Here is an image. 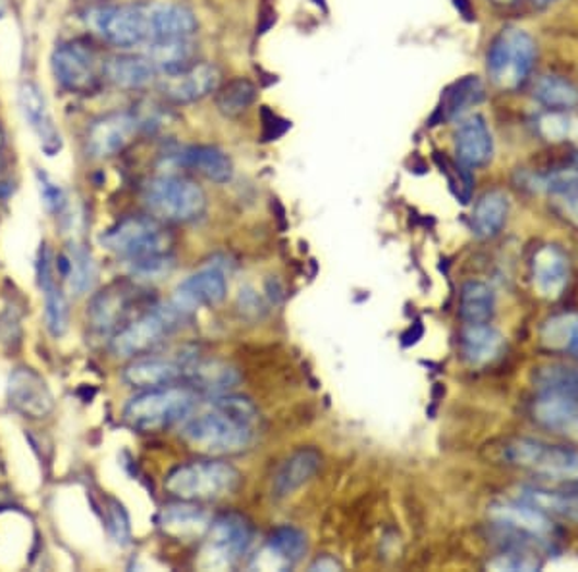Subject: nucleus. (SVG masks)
I'll return each instance as SVG.
<instances>
[{
    "instance_id": "1",
    "label": "nucleus",
    "mask_w": 578,
    "mask_h": 572,
    "mask_svg": "<svg viewBox=\"0 0 578 572\" xmlns=\"http://www.w3.org/2000/svg\"><path fill=\"white\" fill-rule=\"evenodd\" d=\"M85 20L101 39L120 49H135L158 39L191 37L199 27L196 14L174 2L97 7L87 12Z\"/></svg>"
},
{
    "instance_id": "2",
    "label": "nucleus",
    "mask_w": 578,
    "mask_h": 572,
    "mask_svg": "<svg viewBox=\"0 0 578 572\" xmlns=\"http://www.w3.org/2000/svg\"><path fill=\"white\" fill-rule=\"evenodd\" d=\"M259 410L244 395H214L184 420L181 438L191 450L209 457L239 455L251 448Z\"/></svg>"
},
{
    "instance_id": "3",
    "label": "nucleus",
    "mask_w": 578,
    "mask_h": 572,
    "mask_svg": "<svg viewBox=\"0 0 578 572\" xmlns=\"http://www.w3.org/2000/svg\"><path fill=\"white\" fill-rule=\"evenodd\" d=\"M199 393L191 385H163L141 390L126 405L123 422L135 432H164L166 428L184 422L197 409Z\"/></svg>"
},
{
    "instance_id": "4",
    "label": "nucleus",
    "mask_w": 578,
    "mask_h": 572,
    "mask_svg": "<svg viewBox=\"0 0 578 572\" xmlns=\"http://www.w3.org/2000/svg\"><path fill=\"white\" fill-rule=\"evenodd\" d=\"M241 484L236 466L221 458L179 465L164 478V490L172 498L191 503H207L228 498Z\"/></svg>"
},
{
    "instance_id": "5",
    "label": "nucleus",
    "mask_w": 578,
    "mask_h": 572,
    "mask_svg": "<svg viewBox=\"0 0 578 572\" xmlns=\"http://www.w3.org/2000/svg\"><path fill=\"white\" fill-rule=\"evenodd\" d=\"M101 243L130 266L170 257L174 238L153 216H128L106 229Z\"/></svg>"
},
{
    "instance_id": "6",
    "label": "nucleus",
    "mask_w": 578,
    "mask_h": 572,
    "mask_svg": "<svg viewBox=\"0 0 578 572\" xmlns=\"http://www.w3.org/2000/svg\"><path fill=\"white\" fill-rule=\"evenodd\" d=\"M186 319L188 317L172 301L151 305L148 311L138 314L110 337L108 349L120 359H135L148 355L163 345Z\"/></svg>"
},
{
    "instance_id": "7",
    "label": "nucleus",
    "mask_w": 578,
    "mask_h": 572,
    "mask_svg": "<svg viewBox=\"0 0 578 572\" xmlns=\"http://www.w3.org/2000/svg\"><path fill=\"white\" fill-rule=\"evenodd\" d=\"M143 203L156 221L188 224L203 216L207 195L196 181L181 176H158L143 189Z\"/></svg>"
},
{
    "instance_id": "8",
    "label": "nucleus",
    "mask_w": 578,
    "mask_h": 572,
    "mask_svg": "<svg viewBox=\"0 0 578 572\" xmlns=\"http://www.w3.org/2000/svg\"><path fill=\"white\" fill-rule=\"evenodd\" d=\"M155 302H145V291L138 284L118 279L93 295L87 307V327L97 339H108L130 320L148 311Z\"/></svg>"
},
{
    "instance_id": "9",
    "label": "nucleus",
    "mask_w": 578,
    "mask_h": 572,
    "mask_svg": "<svg viewBox=\"0 0 578 572\" xmlns=\"http://www.w3.org/2000/svg\"><path fill=\"white\" fill-rule=\"evenodd\" d=\"M536 60V43L519 27L497 33L488 52V74L497 90L515 91L529 80Z\"/></svg>"
},
{
    "instance_id": "10",
    "label": "nucleus",
    "mask_w": 578,
    "mask_h": 572,
    "mask_svg": "<svg viewBox=\"0 0 578 572\" xmlns=\"http://www.w3.org/2000/svg\"><path fill=\"white\" fill-rule=\"evenodd\" d=\"M504 457L509 465L546 478L578 480V451L570 448L519 438L505 445Z\"/></svg>"
},
{
    "instance_id": "11",
    "label": "nucleus",
    "mask_w": 578,
    "mask_h": 572,
    "mask_svg": "<svg viewBox=\"0 0 578 572\" xmlns=\"http://www.w3.org/2000/svg\"><path fill=\"white\" fill-rule=\"evenodd\" d=\"M252 544V526L239 513H222L211 523L203 549V567L226 571L239 563Z\"/></svg>"
},
{
    "instance_id": "12",
    "label": "nucleus",
    "mask_w": 578,
    "mask_h": 572,
    "mask_svg": "<svg viewBox=\"0 0 578 572\" xmlns=\"http://www.w3.org/2000/svg\"><path fill=\"white\" fill-rule=\"evenodd\" d=\"M197 351L191 347H181L170 355H155L148 353L130 360L123 368L122 380L135 390H153L163 385L178 384L186 380L191 367L196 365Z\"/></svg>"
},
{
    "instance_id": "13",
    "label": "nucleus",
    "mask_w": 578,
    "mask_h": 572,
    "mask_svg": "<svg viewBox=\"0 0 578 572\" xmlns=\"http://www.w3.org/2000/svg\"><path fill=\"white\" fill-rule=\"evenodd\" d=\"M52 74L70 93H93L101 83V65L93 50L83 43H66L52 52Z\"/></svg>"
},
{
    "instance_id": "14",
    "label": "nucleus",
    "mask_w": 578,
    "mask_h": 572,
    "mask_svg": "<svg viewBox=\"0 0 578 572\" xmlns=\"http://www.w3.org/2000/svg\"><path fill=\"white\" fill-rule=\"evenodd\" d=\"M163 97L176 105H188L211 95L221 85V70L214 64H188L156 80Z\"/></svg>"
},
{
    "instance_id": "15",
    "label": "nucleus",
    "mask_w": 578,
    "mask_h": 572,
    "mask_svg": "<svg viewBox=\"0 0 578 572\" xmlns=\"http://www.w3.org/2000/svg\"><path fill=\"white\" fill-rule=\"evenodd\" d=\"M7 400L17 415L30 420H43L55 410V397L39 372L17 367L10 372Z\"/></svg>"
},
{
    "instance_id": "16",
    "label": "nucleus",
    "mask_w": 578,
    "mask_h": 572,
    "mask_svg": "<svg viewBox=\"0 0 578 572\" xmlns=\"http://www.w3.org/2000/svg\"><path fill=\"white\" fill-rule=\"evenodd\" d=\"M488 515L492 523H496L502 531L514 532L529 540L538 541L540 546H546L547 541L554 540L555 528L552 519L521 499L494 503L489 505Z\"/></svg>"
},
{
    "instance_id": "17",
    "label": "nucleus",
    "mask_w": 578,
    "mask_h": 572,
    "mask_svg": "<svg viewBox=\"0 0 578 572\" xmlns=\"http://www.w3.org/2000/svg\"><path fill=\"white\" fill-rule=\"evenodd\" d=\"M226 294H228L226 274L221 266L209 264L184 279L176 287L170 301L189 319L199 309L214 307L224 301Z\"/></svg>"
},
{
    "instance_id": "18",
    "label": "nucleus",
    "mask_w": 578,
    "mask_h": 572,
    "mask_svg": "<svg viewBox=\"0 0 578 572\" xmlns=\"http://www.w3.org/2000/svg\"><path fill=\"white\" fill-rule=\"evenodd\" d=\"M138 116L131 112H115L105 116L87 131V153L93 158H110L120 155L138 135Z\"/></svg>"
},
{
    "instance_id": "19",
    "label": "nucleus",
    "mask_w": 578,
    "mask_h": 572,
    "mask_svg": "<svg viewBox=\"0 0 578 572\" xmlns=\"http://www.w3.org/2000/svg\"><path fill=\"white\" fill-rule=\"evenodd\" d=\"M17 100H20V108H22L25 122L42 143L43 153L47 156L58 155V151L62 148V138H60V131L57 130L55 120L50 116L47 98L39 90V85L32 82L24 83L20 87Z\"/></svg>"
},
{
    "instance_id": "20",
    "label": "nucleus",
    "mask_w": 578,
    "mask_h": 572,
    "mask_svg": "<svg viewBox=\"0 0 578 572\" xmlns=\"http://www.w3.org/2000/svg\"><path fill=\"white\" fill-rule=\"evenodd\" d=\"M307 551V538L299 528L280 526L270 534L264 548L252 559L251 569L285 571L294 567Z\"/></svg>"
},
{
    "instance_id": "21",
    "label": "nucleus",
    "mask_w": 578,
    "mask_h": 572,
    "mask_svg": "<svg viewBox=\"0 0 578 572\" xmlns=\"http://www.w3.org/2000/svg\"><path fill=\"white\" fill-rule=\"evenodd\" d=\"M532 282L538 294L546 299L562 297L569 284V257L557 246H544L536 249L532 259Z\"/></svg>"
},
{
    "instance_id": "22",
    "label": "nucleus",
    "mask_w": 578,
    "mask_h": 572,
    "mask_svg": "<svg viewBox=\"0 0 578 572\" xmlns=\"http://www.w3.org/2000/svg\"><path fill=\"white\" fill-rule=\"evenodd\" d=\"M211 516L191 501H179L164 508L158 515V528L174 540L193 541L207 536Z\"/></svg>"
},
{
    "instance_id": "23",
    "label": "nucleus",
    "mask_w": 578,
    "mask_h": 572,
    "mask_svg": "<svg viewBox=\"0 0 578 572\" xmlns=\"http://www.w3.org/2000/svg\"><path fill=\"white\" fill-rule=\"evenodd\" d=\"M456 153L467 168H481L492 160L494 141L482 116H471L457 128Z\"/></svg>"
},
{
    "instance_id": "24",
    "label": "nucleus",
    "mask_w": 578,
    "mask_h": 572,
    "mask_svg": "<svg viewBox=\"0 0 578 572\" xmlns=\"http://www.w3.org/2000/svg\"><path fill=\"white\" fill-rule=\"evenodd\" d=\"M532 417L547 430L578 440L577 400L557 393H540V397L532 405Z\"/></svg>"
},
{
    "instance_id": "25",
    "label": "nucleus",
    "mask_w": 578,
    "mask_h": 572,
    "mask_svg": "<svg viewBox=\"0 0 578 572\" xmlns=\"http://www.w3.org/2000/svg\"><path fill=\"white\" fill-rule=\"evenodd\" d=\"M322 465V457L317 450H299L294 455L285 458L284 463L274 475L272 482V493L274 498H287L294 491L299 490L303 484L309 482L312 476L317 475L318 468Z\"/></svg>"
},
{
    "instance_id": "26",
    "label": "nucleus",
    "mask_w": 578,
    "mask_h": 572,
    "mask_svg": "<svg viewBox=\"0 0 578 572\" xmlns=\"http://www.w3.org/2000/svg\"><path fill=\"white\" fill-rule=\"evenodd\" d=\"M239 372L224 360L197 359L196 365L189 370L186 382L191 385L199 395H224L229 393L239 384Z\"/></svg>"
},
{
    "instance_id": "27",
    "label": "nucleus",
    "mask_w": 578,
    "mask_h": 572,
    "mask_svg": "<svg viewBox=\"0 0 578 572\" xmlns=\"http://www.w3.org/2000/svg\"><path fill=\"white\" fill-rule=\"evenodd\" d=\"M105 75L122 90H143L161 78V72L148 57L120 55L105 64Z\"/></svg>"
},
{
    "instance_id": "28",
    "label": "nucleus",
    "mask_w": 578,
    "mask_h": 572,
    "mask_svg": "<svg viewBox=\"0 0 578 572\" xmlns=\"http://www.w3.org/2000/svg\"><path fill=\"white\" fill-rule=\"evenodd\" d=\"M504 351V335L489 324H464L461 355L471 367H484Z\"/></svg>"
},
{
    "instance_id": "29",
    "label": "nucleus",
    "mask_w": 578,
    "mask_h": 572,
    "mask_svg": "<svg viewBox=\"0 0 578 572\" xmlns=\"http://www.w3.org/2000/svg\"><path fill=\"white\" fill-rule=\"evenodd\" d=\"M519 499L544 515L555 516L569 523H578V491L546 490L534 486H522Z\"/></svg>"
},
{
    "instance_id": "30",
    "label": "nucleus",
    "mask_w": 578,
    "mask_h": 572,
    "mask_svg": "<svg viewBox=\"0 0 578 572\" xmlns=\"http://www.w3.org/2000/svg\"><path fill=\"white\" fill-rule=\"evenodd\" d=\"M540 344L552 353L578 360V312L554 314L540 327Z\"/></svg>"
},
{
    "instance_id": "31",
    "label": "nucleus",
    "mask_w": 578,
    "mask_h": 572,
    "mask_svg": "<svg viewBox=\"0 0 578 572\" xmlns=\"http://www.w3.org/2000/svg\"><path fill=\"white\" fill-rule=\"evenodd\" d=\"M178 160L214 183H228L234 176L232 158L221 148L211 145L186 148L184 153H179Z\"/></svg>"
},
{
    "instance_id": "32",
    "label": "nucleus",
    "mask_w": 578,
    "mask_h": 572,
    "mask_svg": "<svg viewBox=\"0 0 578 572\" xmlns=\"http://www.w3.org/2000/svg\"><path fill=\"white\" fill-rule=\"evenodd\" d=\"M482 98H484V85L481 80L476 75H467L444 91L440 107L436 110L434 120H440V122L457 120L469 108L479 105Z\"/></svg>"
},
{
    "instance_id": "33",
    "label": "nucleus",
    "mask_w": 578,
    "mask_h": 572,
    "mask_svg": "<svg viewBox=\"0 0 578 572\" xmlns=\"http://www.w3.org/2000/svg\"><path fill=\"white\" fill-rule=\"evenodd\" d=\"M58 272L62 274V278L68 282V287L74 295L87 294L95 284V278H97V269H95L93 257L80 243H72L68 247V251L60 257Z\"/></svg>"
},
{
    "instance_id": "34",
    "label": "nucleus",
    "mask_w": 578,
    "mask_h": 572,
    "mask_svg": "<svg viewBox=\"0 0 578 572\" xmlns=\"http://www.w3.org/2000/svg\"><path fill=\"white\" fill-rule=\"evenodd\" d=\"M509 214V199L504 191L492 189L479 199L473 211L474 234L481 239L496 238Z\"/></svg>"
},
{
    "instance_id": "35",
    "label": "nucleus",
    "mask_w": 578,
    "mask_h": 572,
    "mask_svg": "<svg viewBox=\"0 0 578 572\" xmlns=\"http://www.w3.org/2000/svg\"><path fill=\"white\" fill-rule=\"evenodd\" d=\"M496 312V294L494 289L479 282L471 279L461 287V299H459V314L464 324H489Z\"/></svg>"
},
{
    "instance_id": "36",
    "label": "nucleus",
    "mask_w": 578,
    "mask_h": 572,
    "mask_svg": "<svg viewBox=\"0 0 578 572\" xmlns=\"http://www.w3.org/2000/svg\"><path fill=\"white\" fill-rule=\"evenodd\" d=\"M534 384L540 393H557L578 401V367L552 362L536 368Z\"/></svg>"
},
{
    "instance_id": "37",
    "label": "nucleus",
    "mask_w": 578,
    "mask_h": 572,
    "mask_svg": "<svg viewBox=\"0 0 578 572\" xmlns=\"http://www.w3.org/2000/svg\"><path fill=\"white\" fill-rule=\"evenodd\" d=\"M534 97L552 110H570L578 107V90L573 83L557 78V75H544L534 85Z\"/></svg>"
},
{
    "instance_id": "38",
    "label": "nucleus",
    "mask_w": 578,
    "mask_h": 572,
    "mask_svg": "<svg viewBox=\"0 0 578 572\" xmlns=\"http://www.w3.org/2000/svg\"><path fill=\"white\" fill-rule=\"evenodd\" d=\"M255 98H257V87L249 80L237 78L219 91L216 107L221 108L222 115L234 118L244 115L245 110L255 103Z\"/></svg>"
},
{
    "instance_id": "39",
    "label": "nucleus",
    "mask_w": 578,
    "mask_h": 572,
    "mask_svg": "<svg viewBox=\"0 0 578 572\" xmlns=\"http://www.w3.org/2000/svg\"><path fill=\"white\" fill-rule=\"evenodd\" d=\"M43 299H45V324L52 337H60L66 334L68 330V322H70V309H68V301L66 295L62 294L60 286H57L55 279L47 282L42 286Z\"/></svg>"
},
{
    "instance_id": "40",
    "label": "nucleus",
    "mask_w": 578,
    "mask_h": 572,
    "mask_svg": "<svg viewBox=\"0 0 578 572\" xmlns=\"http://www.w3.org/2000/svg\"><path fill=\"white\" fill-rule=\"evenodd\" d=\"M544 186L570 221L578 224V170L573 168L554 174L547 178Z\"/></svg>"
},
{
    "instance_id": "41",
    "label": "nucleus",
    "mask_w": 578,
    "mask_h": 572,
    "mask_svg": "<svg viewBox=\"0 0 578 572\" xmlns=\"http://www.w3.org/2000/svg\"><path fill=\"white\" fill-rule=\"evenodd\" d=\"M542 561L534 549L507 548L488 563L489 571H538Z\"/></svg>"
},
{
    "instance_id": "42",
    "label": "nucleus",
    "mask_w": 578,
    "mask_h": 572,
    "mask_svg": "<svg viewBox=\"0 0 578 572\" xmlns=\"http://www.w3.org/2000/svg\"><path fill=\"white\" fill-rule=\"evenodd\" d=\"M444 172L448 174L449 186L456 191L457 199L461 203H469L471 191H473V178L467 170V166L461 163H449L444 158Z\"/></svg>"
},
{
    "instance_id": "43",
    "label": "nucleus",
    "mask_w": 578,
    "mask_h": 572,
    "mask_svg": "<svg viewBox=\"0 0 578 572\" xmlns=\"http://www.w3.org/2000/svg\"><path fill=\"white\" fill-rule=\"evenodd\" d=\"M39 191H42L43 203L49 208L50 213H64L66 205H68L64 191L55 181L50 180L47 174H39Z\"/></svg>"
},
{
    "instance_id": "44",
    "label": "nucleus",
    "mask_w": 578,
    "mask_h": 572,
    "mask_svg": "<svg viewBox=\"0 0 578 572\" xmlns=\"http://www.w3.org/2000/svg\"><path fill=\"white\" fill-rule=\"evenodd\" d=\"M540 131L542 135L550 141H559L567 135L569 131V122L563 118V116L557 115H547L540 120Z\"/></svg>"
},
{
    "instance_id": "45",
    "label": "nucleus",
    "mask_w": 578,
    "mask_h": 572,
    "mask_svg": "<svg viewBox=\"0 0 578 572\" xmlns=\"http://www.w3.org/2000/svg\"><path fill=\"white\" fill-rule=\"evenodd\" d=\"M287 128H290V122L278 118L276 115H272L269 110H264V138H267V141L278 140L280 135H284Z\"/></svg>"
},
{
    "instance_id": "46",
    "label": "nucleus",
    "mask_w": 578,
    "mask_h": 572,
    "mask_svg": "<svg viewBox=\"0 0 578 572\" xmlns=\"http://www.w3.org/2000/svg\"><path fill=\"white\" fill-rule=\"evenodd\" d=\"M7 327V334L0 335V342H20V320L14 317V312L0 314V330Z\"/></svg>"
},
{
    "instance_id": "47",
    "label": "nucleus",
    "mask_w": 578,
    "mask_h": 572,
    "mask_svg": "<svg viewBox=\"0 0 578 572\" xmlns=\"http://www.w3.org/2000/svg\"><path fill=\"white\" fill-rule=\"evenodd\" d=\"M310 571H342V564L338 563L332 557H318L315 563L310 564Z\"/></svg>"
},
{
    "instance_id": "48",
    "label": "nucleus",
    "mask_w": 578,
    "mask_h": 572,
    "mask_svg": "<svg viewBox=\"0 0 578 572\" xmlns=\"http://www.w3.org/2000/svg\"><path fill=\"white\" fill-rule=\"evenodd\" d=\"M534 2H536V4H540V7H546V4H552L554 0H534Z\"/></svg>"
},
{
    "instance_id": "49",
    "label": "nucleus",
    "mask_w": 578,
    "mask_h": 572,
    "mask_svg": "<svg viewBox=\"0 0 578 572\" xmlns=\"http://www.w3.org/2000/svg\"><path fill=\"white\" fill-rule=\"evenodd\" d=\"M494 2H497V4H514L517 0H494Z\"/></svg>"
},
{
    "instance_id": "50",
    "label": "nucleus",
    "mask_w": 578,
    "mask_h": 572,
    "mask_svg": "<svg viewBox=\"0 0 578 572\" xmlns=\"http://www.w3.org/2000/svg\"><path fill=\"white\" fill-rule=\"evenodd\" d=\"M4 14V0H0V16Z\"/></svg>"
},
{
    "instance_id": "51",
    "label": "nucleus",
    "mask_w": 578,
    "mask_h": 572,
    "mask_svg": "<svg viewBox=\"0 0 578 572\" xmlns=\"http://www.w3.org/2000/svg\"><path fill=\"white\" fill-rule=\"evenodd\" d=\"M2 145H4V133L0 130V148H2Z\"/></svg>"
},
{
    "instance_id": "52",
    "label": "nucleus",
    "mask_w": 578,
    "mask_h": 572,
    "mask_svg": "<svg viewBox=\"0 0 578 572\" xmlns=\"http://www.w3.org/2000/svg\"><path fill=\"white\" fill-rule=\"evenodd\" d=\"M2 166H4V160H2V155H0V170H2Z\"/></svg>"
}]
</instances>
